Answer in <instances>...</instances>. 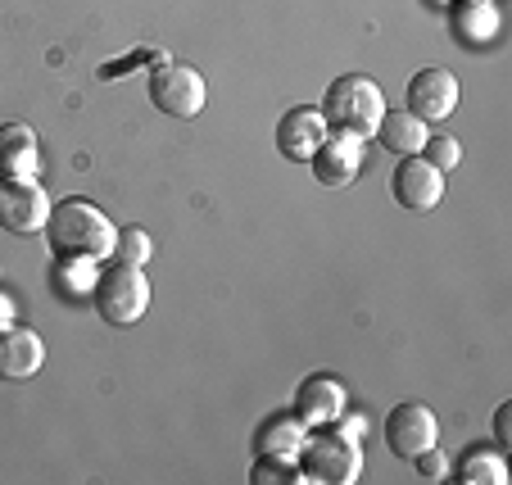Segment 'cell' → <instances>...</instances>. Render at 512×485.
I'll return each instance as SVG.
<instances>
[{
  "mask_svg": "<svg viewBox=\"0 0 512 485\" xmlns=\"http://www.w3.org/2000/svg\"><path fill=\"white\" fill-rule=\"evenodd\" d=\"M114 218L91 200H59L50 204L46 245L59 263H100L114 254Z\"/></svg>",
  "mask_w": 512,
  "mask_h": 485,
  "instance_id": "obj_1",
  "label": "cell"
},
{
  "mask_svg": "<svg viewBox=\"0 0 512 485\" xmlns=\"http://www.w3.org/2000/svg\"><path fill=\"white\" fill-rule=\"evenodd\" d=\"M318 109L331 132H349L358 141H368L377 132L381 114H386V96H381V87L368 73H340V78H331Z\"/></svg>",
  "mask_w": 512,
  "mask_h": 485,
  "instance_id": "obj_2",
  "label": "cell"
},
{
  "mask_svg": "<svg viewBox=\"0 0 512 485\" xmlns=\"http://www.w3.org/2000/svg\"><path fill=\"white\" fill-rule=\"evenodd\" d=\"M91 300H96L100 322H109V327H136L150 313V277L136 263H114V268H105L96 277Z\"/></svg>",
  "mask_w": 512,
  "mask_h": 485,
  "instance_id": "obj_3",
  "label": "cell"
},
{
  "mask_svg": "<svg viewBox=\"0 0 512 485\" xmlns=\"http://www.w3.org/2000/svg\"><path fill=\"white\" fill-rule=\"evenodd\" d=\"M304 481H322V485H354L363 476V449L354 436L345 431H327V436H313L300 445L295 454Z\"/></svg>",
  "mask_w": 512,
  "mask_h": 485,
  "instance_id": "obj_4",
  "label": "cell"
},
{
  "mask_svg": "<svg viewBox=\"0 0 512 485\" xmlns=\"http://www.w3.org/2000/svg\"><path fill=\"white\" fill-rule=\"evenodd\" d=\"M204 100H209V87H204L200 68L191 64H155V73H150V105L159 109V114L168 118H195L204 109Z\"/></svg>",
  "mask_w": 512,
  "mask_h": 485,
  "instance_id": "obj_5",
  "label": "cell"
},
{
  "mask_svg": "<svg viewBox=\"0 0 512 485\" xmlns=\"http://www.w3.org/2000/svg\"><path fill=\"white\" fill-rule=\"evenodd\" d=\"M50 200L37 177H0V227L14 236L46 232Z\"/></svg>",
  "mask_w": 512,
  "mask_h": 485,
  "instance_id": "obj_6",
  "label": "cell"
},
{
  "mask_svg": "<svg viewBox=\"0 0 512 485\" xmlns=\"http://www.w3.org/2000/svg\"><path fill=\"white\" fill-rule=\"evenodd\" d=\"M390 195L408 214H431L435 204L445 200V173L431 168L422 155H404L399 168L390 173Z\"/></svg>",
  "mask_w": 512,
  "mask_h": 485,
  "instance_id": "obj_7",
  "label": "cell"
},
{
  "mask_svg": "<svg viewBox=\"0 0 512 485\" xmlns=\"http://www.w3.org/2000/svg\"><path fill=\"white\" fill-rule=\"evenodd\" d=\"M458 78L449 68H417L413 78H408V91H404V105L408 114H417L422 123H445L449 114L458 109Z\"/></svg>",
  "mask_w": 512,
  "mask_h": 485,
  "instance_id": "obj_8",
  "label": "cell"
},
{
  "mask_svg": "<svg viewBox=\"0 0 512 485\" xmlns=\"http://www.w3.org/2000/svg\"><path fill=\"white\" fill-rule=\"evenodd\" d=\"M386 445L395 458H417L422 449L440 445V422H435V413L426 404L404 399L399 408H390L386 418Z\"/></svg>",
  "mask_w": 512,
  "mask_h": 485,
  "instance_id": "obj_9",
  "label": "cell"
},
{
  "mask_svg": "<svg viewBox=\"0 0 512 485\" xmlns=\"http://www.w3.org/2000/svg\"><path fill=\"white\" fill-rule=\"evenodd\" d=\"M327 118H322V109L313 105H295L281 114L277 123V155L290 159V164H309L313 155H318V146L327 141Z\"/></svg>",
  "mask_w": 512,
  "mask_h": 485,
  "instance_id": "obj_10",
  "label": "cell"
},
{
  "mask_svg": "<svg viewBox=\"0 0 512 485\" xmlns=\"http://www.w3.org/2000/svg\"><path fill=\"white\" fill-rule=\"evenodd\" d=\"M345 386H340L336 377H327V372H313V377L300 381V390H295V413H300L309 427H331V422L345 418Z\"/></svg>",
  "mask_w": 512,
  "mask_h": 485,
  "instance_id": "obj_11",
  "label": "cell"
},
{
  "mask_svg": "<svg viewBox=\"0 0 512 485\" xmlns=\"http://www.w3.org/2000/svg\"><path fill=\"white\" fill-rule=\"evenodd\" d=\"M309 168L322 186H349L358 177V168H363V141L349 132H327V141L309 159Z\"/></svg>",
  "mask_w": 512,
  "mask_h": 485,
  "instance_id": "obj_12",
  "label": "cell"
},
{
  "mask_svg": "<svg viewBox=\"0 0 512 485\" xmlns=\"http://www.w3.org/2000/svg\"><path fill=\"white\" fill-rule=\"evenodd\" d=\"M41 363H46V340L32 327H5L0 322V377L10 381L37 377Z\"/></svg>",
  "mask_w": 512,
  "mask_h": 485,
  "instance_id": "obj_13",
  "label": "cell"
},
{
  "mask_svg": "<svg viewBox=\"0 0 512 485\" xmlns=\"http://www.w3.org/2000/svg\"><path fill=\"white\" fill-rule=\"evenodd\" d=\"M372 136H377V141L390 150V155L404 159V155H422L426 136H431V123H422V118L408 114V109H386Z\"/></svg>",
  "mask_w": 512,
  "mask_h": 485,
  "instance_id": "obj_14",
  "label": "cell"
},
{
  "mask_svg": "<svg viewBox=\"0 0 512 485\" xmlns=\"http://www.w3.org/2000/svg\"><path fill=\"white\" fill-rule=\"evenodd\" d=\"M304 440H309V422H304L300 413H272V418H263V427L254 431V454L295 458Z\"/></svg>",
  "mask_w": 512,
  "mask_h": 485,
  "instance_id": "obj_15",
  "label": "cell"
},
{
  "mask_svg": "<svg viewBox=\"0 0 512 485\" xmlns=\"http://www.w3.org/2000/svg\"><path fill=\"white\" fill-rule=\"evenodd\" d=\"M0 177H37V132L28 123L0 127Z\"/></svg>",
  "mask_w": 512,
  "mask_h": 485,
  "instance_id": "obj_16",
  "label": "cell"
},
{
  "mask_svg": "<svg viewBox=\"0 0 512 485\" xmlns=\"http://www.w3.org/2000/svg\"><path fill=\"white\" fill-rule=\"evenodd\" d=\"M449 32L458 37V46H485L499 32V10L490 0H463L454 10V19H449Z\"/></svg>",
  "mask_w": 512,
  "mask_h": 485,
  "instance_id": "obj_17",
  "label": "cell"
},
{
  "mask_svg": "<svg viewBox=\"0 0 512 485\" xmlns=\"http://www.w3.org/2000/svg\"><path fill=\"white\" fill-rule=\"evenodd\" d=\"M454 476L463 485H508V463H503V449H467Z\"/></svg>",
  "mask_w": 512,
  "mask_h": 485,
  "instance_id": "obj_18",
  "label": "cell"
},
{
  "mask_svg": "<svg viewBox=\"0 0 512 485\" xmlns=\"http://www.w3.org/2000/svg\"><path fill=\"white\" fill-rule=\"evenodd\" d=\"M290 481H304L295 458H281V454H259L254 458L250 485H290Z\"/></svg>",
  "mask_w": 512,
  "mask_h": 485,
  "instance_id": "obj_19",
  "label": "cell"
},
{
  "mask_svg": "<svg viewBox=\"0 0 512 485\" xmlns=\"http://www.w3.org/2000/svg\"><path fill=\"white\" fill-rule=\"evenodd\" d=\"M150 254H155V241H150V232H141V227H123V232L114 236V259L118 263H150Z\"/></svg>",
  "mask_w": 512,
  "mask_h": 485,
  "instance_id": "obj_20",
  "label": "cell"
},
{
  "mask_svg": "<svg viewBox=\"0 0 512 485\" xmlns=\"http://www.w3.org/2000/svg\"><path fill=\"white\" fill-rule=\"evenodd\" d=\"M422 159L431 168H440V173H449V168H458V159H463V146H458L449 132L440 136H426V146H422Z\"/></svg>",
  "mask_w": 512,
  "mask_h": 485,
  "instance_id": "obj_21",
  "label": "cell"
},
{
  "mask_svg": "<svg viewBox=\"0 0 512 485\" xmlns=\"http://www.w3.org/2000/svg\"><path fill=\"white\" fill-rule=\"evenodd\" d=\"M408 463H413V467H417V476H426V481H440V476H449V458L440 454V445L422 449V454L408 458Z\"/></svg>",
  "mask_w": 512,
  "mask_h": 485,
  "instance_id": "obj_22",
  "label": "cell"
},
{
  "mask_svg": "<svg viewBox=\"0 0 512 485\" xmlns=\"http://www.w3.org/2000/svg\"><path fill=\"white\" fill-rule=\"evenodd\" d=\"M508 413H512V404H499V413H494V445H499V449L512 445V436H508Z\"/></svg>",
  "mask_w": 512,
  "mask_h": 485,
  "instance_id": "obj_23",
  "label": "cell"
},
{
  "mask_svg": "<svg viewBox=\"0 0 512 485\" xmlns=\"http://www.w3.org/2000/svg\"><path fill=\"white\" fill-rule=\"evenodd\" d=\"M10 318V300H0V322Z\"/></svg>",
  "mask_w": 512,
  "mask_h": 485,
  "instance_id": "obj_24",
  "label": "cell"
}]
</instances>
